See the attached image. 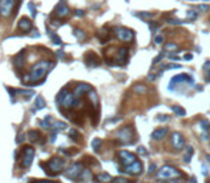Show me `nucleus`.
<instances>
[{
	"instance_id": "f257e3e1",
	"label": "nucleus",
	"mask_w": 210,
	"mask_h": 183,
	"mask_svg": "<svg viewBox=\"0 0 210 183\" xmlns=\"http://www.w3.org/2000/svg\"><path fill=\"white\" fill-rule=\"evenodd\" d=\"M53 63L47 60H40L32 67L30 75L24 76V83L26 85H39L42 83V79L46 77V75L51 70Z\"/></svg>"
},
{
	"instance_id": "f03ea898",
	"label": "nucleus",
	"mask_w": 210,
	"mask_h": 183,
	"mask_svg": "<svg viewBox=\"0 0 210 183\" xmlns=\"http://www.w3.org/2000/svg\"><path fill=\"white\" fill-rule=\"evenodd\" d=\"M56 102H57V104H59V107L66 112V110L77 107L80 104V99H77L73 93H70V92H67L66 89H63L60 93L57 94Z\"/></svg>"
},
{
	"instance_id": "7ed1b4c3",
	"label": "nucleus",
	"mask_w": 210,
	"mask_h": 183,
	"mask_svg": "<svg viewBox=\"0 0 210 183\" xmlns=\"http://www.w3.org/2000/svg\"><path fill=\"white\" fill-rule=\"evenodd\" d=\"M183 174L182 172H179L176 167H173V166H169V164H166V166H163L162 169L157 172V179H163V180H174V179H179L182 178Z\"/></svg>"
},
{
	"instance_id": "20e7f679",
	"label": "nucleus",
	"mask_w": 210,
	"mask_h": 183,
	"mask_svg": "<svg viewBox=\"0 0 210 183\" xmlns=\"http://www.w3.org/2000/svg\"><path fill=\"white\" fill-rule=\"evenodd\" d=\"M42 167H44V169L47 170L46 173L49 174H56L59 173V172H61L63 170V167H65V160L60 159V157H53V159H50L47 163L44 164H40Z\"/></svg>"
},
{
	"instance_id": "39448f33",
	"label": "nucleus",
	"mask_w": 210,
	"mask_h": 183,
	"mask_svg": "<svg viewBox=\"0 0 210 183\" xmlns=\"http://www.w3.org/2000/svg\"><path fill=\"white\" fill-rule=\"evenodd\" d=\"M117 139L123 145H133L135 143V130H133V127L130 126L121 127L120 130L117 132Z\"/></svg>"
},
{
	"instance_id": "423d86ee",
	"label": "nucleus",
	"mask_w": 210,
	"mask_h": 183,
	"mask_svg": "<svg viewBox=\"0 0 210 183\" xmlns=\"http://www.w3.org/2000/svg\"><path fill=\"white\" fill-rule=\"evenodd\" d=\"M114 34H116V37L119 40H121V42H124V43H130L135 39L133 30H130V29H127V27H121V26L114 27Z\"/></svg>"
},
{
	"instance_id": "0eeeda50",
	"label": "nucleus",
	"mask_w": 210,
	"mask_h": 183,
	"mask_svg": "<svg viewBox=\"0 0 210 183\" xmlns=\"http://www.w3.org/2000/svg\"><path fill=\"white\" fill-rule=\"evenodd\" d=\"M33 157H34V149L32 146H24L22 150V157H20V166L27 169L29 166L32 164Z\"/></svg>"
},
{
	"instance_id": "6e6552de",
	"label": "nucleus",
	"mask_w": 210,
	"mask_h": 183,
	"mask_svg": "<svg viewBox=\"0 0 210 183\" xmlns=\"http://www.w3.org/2000/svg\"><path fill=\"white\" fill-rule=\"evenodd\" d=\"M17 0H0V14L2 17H9L14 13Z\"/></svg>"
},
{
	"instance_id": "1a4fd4ad",
	"label": "nucleus",
	"mask_w": 210,
	"mask_h": 183,
	"mask_svg": "<svg viewBox=\"0 0 210 183\" xmlns=\"http://www.w3.org/2000/svg\"><path fill=\"white\" fill-rule=\"evenodd\" d=\"M182 83H187V85H193L194 82H193V77L186 73H180V75H176L174 77H172L170 80V83H169V89L173 90V87H176L177 85H182Z\"/></svg>"
},
{
	"instance_id": "9d476101",
	"label": "nucleus",
	"mask_w": 210,
	"mask_h": 183,
	"mask_svg": "<svg viewBox=\"0 0 210 183\" xmlns=\"http://www.w3.org/2000/svg\"><path fill=\"white\" fill-rule=\"evenodd\" d=\"M84 172V167L82 163H73L72 166H70L69 169L66 170L65 173L66 176L69 179H73V180H77V179L82 178V174H83Z\"/></svg>"
},
{
	"instance_id": "9b49d317",
	"label": "nucleus",
	"mask_w": 210,
	"mask_h": 183,
	"mask_svg": "<svg viewBox=\"0 0 210 183\" xmlns=\"http://www.w3.org/2000/svg\"><path fill=\"white\" fill-rule=\"evenodd\" d=\"M70 14V10L67 7V3H66V0H60L57 6L54 7V17L56 19H66L67 16Z\"/></svg>"
},
{
	"instance_id": "f8f14e48",
	"label": "nucleus",
	"mask_w": 210,
	"mask_h": 183,
	"mask_svg": "<svg viewBox=\"0 0 210 183\" xmlns=\"http://www.w3.org/2000/svg\"><path fill=\"white\" fill-rule=\"evenodd\" d=\"M119 157H120V162H121V164H123V167L130 166V164H133L135 162H137V157H136L135 153L127 152V150H120L119 152Z\"/></svg>"
},
{
	"instance_id": "ddd939ff",
	"label": "nucleus",
	"mask_w": 210,
	"mask_h": 183,
	"mask_svg": "<svg viewBox=\"0 0 210 183\" xmlns=\"http://www.w3.org/2000/svg\"><path fill=\"white\" fill-rule=\"evenodd\" d=\"M114 59H116V65H126L127 60H129V49L127 47H119Z\"/></svg>"
},
{
	"instance_id": "4468645a",
	"label": "nucleus",
	"mask_w": 210,
	"mask_h": 183,
	"mask_svg": "<svg viewBox=\"0 0 210 183\" xmlns=\"http://www.w3.org/2000/svg\"><path fill=\"white\" fill-rule=\"evenodd\" d=\"M90 92H92V87H90L89 85H86V83H79V85L76 86L73 94H75L77 99H82L84 94H89Z\"/></svg>"
},
{
	"instance_id": "2eb2a0df",
	"label": "nucleus",
	"mask_w": 210,
	"mask_h": 183,
	"mask_svg": "<svg viewBox=\"0 0 210 183\" xmlns=\"http://www.w3.org/2000/svg\"><path fill=\"white\" fill-rule=\"evenodd\" d=\"M172 145L176 150H182L184 147V139H183V136L179 132H174L172 135Z\"/></svg>"
},
{
	"instance_id": "dca6fc26",
	"label": "nucleus",
	"mask_w": 210,
	"mask_h": 183,
	"mask_svg": "<svg viewBox=\"0 0 210 183\" xmlns=\"http://www.w3.org/2000/svg\"><path fill=\"white\" fill-rule=\"evenodd\" d=\"M123 170H124V173H130V174H140L142 172H143V164H142V162H135L133 164H130V166H126V167H123Z\"/></svg>"
},
{
	"instance_id": "f3484780",
	"label": "nucleus",
	"mask_w": 210,
	"mask_h": 183,
	"mask_svg": "<svg viewBox=\"0 0 210 183\" xmlns=\"http://www.w3.org/2000/svg\"><path fill=\"white\" fill-rule=\"evenodd\" d=\"M84 62H86V65L89 66V67H96V66L100 65V59L96 53L93 52H89L86 53V56H84Z\"/></svg>"
},
{
	"instance_id": "a211bd4d",
	"label": "nucleus",
	"mask_w": 210,
	"mask_h": 183,
	"mask_svg": "<svg viewBox=\"0 0 210 183\" xmlns=\"http://www.w3.org/2000/svg\"><path fill=\"white\" fill-rule=\"evenodd\" d=\"M19 30L23 33L32 32V20L27 19V17H22L19 20Z\"/></svg>"
},
{
	"instance_id": "6ab92c4d",
	"label": "nucleus",
	"mask_w": 210,
	"mask_h": 183,
	"mask_svg": "<svg viewBox=\"0 0 210 183\" xmlns=\"http://www.w3.org/2000/svg\"><path fill=\"white\" fill-rule=\"evenodd\" d=\"M166 135H167V127H160V129L153 130V133H152V139H153V140H160V139H163Z\"/></svg>"
},
{
	"instance_id": "aec40b11",
	"label": "nucleus",
	"mask_w": 210,
	"mask_h": 183,
	"mask_svg": "<svg viewBox=\"0 0 210 183\" xmlns=\"http://www.w3.org/2000/svg\"><path fill=\"white\" fill-rule=\"evenodd\" d=\"M29 140L33 142V143H42V133L39 130H30L27 133Z\"/></svg>"
},
{
	"instance_id": "412c9836",
	"label": "nucleus",
	"mask_w": 210,
	"mask_h": 183,
	"mask_svg": "<svg viewBox=\"0 0 210 183\" xmlns=\"http://www.w3.org/2000/svg\"><path fill=\"white\" fill-rule=\"evenodd\" d=\"M13 63H14V66H16L17 69H22V67H23L24 66V50H22L17 56L14 57Z\"/></svg>"
},
{
	"instance_id": "4be33fe9",
	"label": "nucleus",
	"mask_w": 210,
	"mask_h": 183,
	"mask_svg": "<svg viewBox=\"0 0 210 183\" xmlns=\"http://www.w3.org/2000/svg\"><path fill=\"white\" fill-rule=\"evenodd\" d=\"M44 106H46L44 99H43L42 96H37V97H36V103H34V110H40V109H43Z\"/></svg>"
},
{
	"instance_id": "5701e85b",
	"label": "nucleus",
	"mask_w": 210,
	"mask_h": 183,
	"mask_svg": "<svg viewBox=\"0 0 210 183\" xmlns=\"http://www.w3.org/2000/svg\"><path fill=\"white\" fill-rule=\"evenodd\" d=\"M191 156H193V147H191V146H187V147H186V153H184V157H183V160H184L186 163H190Z\"/></svg>"
},
{
	"instance_id": "b1692460",
	"label": "nucleus",
	"mask_w": 210,
	"mask_h": 183,
	"mask_svg": "<svg viewBox=\"0 0 210 183\" xmlns=\"http://www.w3.org/2000/svg\"><path fill=\"white\" fill-rule=\"evenodd\" d=\"M96 179H97L99 182H103V183L112 182V180H113L112 176H110V174H107V173H100V174H97V176H96Z\"/></svg>"
},
{
	"instance_id": "393cba45",
	"label": "nucleus",
	"mask_w": 210,
	"mask_h": 183,
	"mask_svg": "<svg viewBox=\"0 0 210 183\" xmlns=\"http://www.w3.org/2000/svg\"><path fill=\"white\" fill-rule=\"evenodd\" d=\"M179 50V46L177 44H174V43H167L166 46H164V52H169V53H174Z\"/></svg>"
},
{
	"instance_id": "a878e982",
	"label": "nucleus",
	"mask_w": 210,
	"mask_h": 183,
	"mask_svg": "<svg viewBox=\"0 0 210 183\" xmlns=\"http://www.w3.org/2000/svg\"><path fill=\"white\" fill-rule=\"evenodd\" d=\"M75 36L76 37H77V40H80V42H83V40H86V37H87V36H86V33L83 32V30H80V29H75Z\"/></svg>"
},
{
	"instance_id": "bb28decb",
	"label": "nucleus",
	"mask_w": 210,
	"mask_h": 183,
	"mask_svg": "<svg viewBox=\"0 0 210 183\" xmlns=\"http://www.w3.org/2000/svg\"><path fill=\"white\" fill-rule=\"evenodd\" d=\"M53 130L54 132H59V130H65L66 129V123L63 122H57V120H54V123H53Z\"/></svg>"
},
{
	"instance_id": "cd10ccee",
	"label": "nucleus",
	"mask_w": 210,
	"mask_h": 183,
	"mask_svg": "<svg viewBox=\"0 0 210 183\" xmlns=\"http://www.w3.org/2000/svg\"><path fill=\"white\" fill-rule=\"evenodd\" d=\"M47 33L50 34L51 42H54V43H56V44H59V46H60V44H61V40H60V39H59V36H57L56 33H54V32H51L50 29H47Z\"/></svg>"
},
{
	"instance_id": "c85d7f7f",
	"label": "nucleus",
	"mask_w": 210,
	"mask_h": 183,
	"mask_svg": "<svg viewBox=\"0 0 210 183\" xmlns=\"http://www.w3.org/2000/svg\"><path fill=\"white\" fill-rule=\"evenodd\" d=\"M172 110L174 112V114H177V116H180V118H182V116H186V110H184L183 107H180V106H173Z\"/></svg>"
},
{
	"instance_id": "c756f323",
	"label": "nucleus",
	"mask_w": 210,
	"mask_h": 183,
	"mask_svg": "<svg viewBox=\"0 0 210 183\" xmlns=\"http://www.w3.org/2000/svg\"><path fill=\"white\" fill-rule=\"evenodd\" d=\"M50 122H54V120H53V118H51V116H46V118H44V120H42V126L44 127V129H50V127H51Z\"/></svg>"
},
{
	"instance_id": "7c9ffc66",
	"label": "nucleus",
	"mask_w": 210,
	"mask_h": 183,
	"mask_svg": "<svg viewBox=\"0 0 210 183\" xmlns=\"http://www.w3.org/2000/svg\"><path fill=\"white\" fill-rule=\"evenodd\" d=\"M186 19L187 20H196L197 19V12H194V10H187Z\"/></svg>"
},
{
	"instance_id": "2f4dec72",
	"label": "nucleus",
	"mask_w": 210,
	"mask_h": 183,
	"mask_svg": "<svg viewBox=\"0 0 210 183\" xmlns=\"http://www.w3.org/2000/svg\"><path fill=\"white\" fill-rule=\"evenodd\" d=\"M19 94H22V96H24V97H32L33 94H34V92L33 90H23V89H20V90H16Z\"/></svg>"
},
{
	"instance_id": "473e14b6",
	"label": "nucleus",
	"mask_w": 210,
	"mask_h": 183,
	"mask_svg": "<svg viewBox=\"0 0 210 183\" xmlns=\"http://www.w3.org/2000/svg\"><path fill=\"white\" fill-rule=\"evenodd\" d=\"M136 16H139L142 19H152L153 17V13L152 12H140V13H136Z\"/></svg>"
},
{
	"instance_id": "72a5a7b5",
	"label": "nucleus",
	"mask_w": 210,
	"mask_h": 183,
	"mask_svg": "<svg viewBox=\"0 0 210 183\" xmlns=\"http://www.w3.org/2000/svg\"><path fill=\"white\" fill-rule=\"evenodd\" d=\"M100 145H102V140H100V139H97V137H96V139H93V142H92V147H93L96 152L100 149Z\"/></svg>"
},
{
	"instance_id": "f704fd0d",
	"label": "nucleus",
	"mask_w": 210,
	"mask_h": 183,
	"mask_svg": "<svg viewBox=\"0 0 210 183\" xmlns=\"http://www.w3.org/2000/svg\"><path fill=\"white\" fill-rule=\"evenodd\" d=\"M29 10H30V13H32V17L34 19L36 17V6H34V3H29Z\"/></svg>"
},
{
	"instance_id": "c9c22d12",
	"label": "nucleus",
	"mask_w": 210,
	"mask_h": 183,
	"mask_svg": "<svg viewBox=\"0 0 210 183\" xmlns=\"http://www.w3.org/2000/svg\"><path fill=\"white\" fill-rule=\"evenodd\" d=\"M90 178H92V174H90V172L89 170H86L84 169V172H83V174H82V180H84V182H86V180H90Z\"/></svg>"
},
{
	"instance_id": "e433bc0d",
	"label": "nucleus",
	"mask_w": 210,
	"mask_h": 183,
	"mask_svg": "<svg viewBox=\"0 0 210 183\" xmlns=\"http://www.w3.org/2000/svg\"><path fill=\"white\" fill-rule=\"evenodd\" d=\"M146 86H143V85H137V86H135V92H137V93H145L146 92Z\"/></svg>"
},
{
	"instance_id": "4c0bfd02",
	"label": "nucleus",
	"mask_w": 210,
	"mask_h": 183,
	"mask_svg": "<svg viewBox=\"0 0 210 183\" xmlns=\"http://www.w3.org/2000/svg\"><path fill=\"white\" fill-rule=\"evenodd\" d=\"M166 20H167V23H169V24H182V23H183V22H182L180 19H170V17H167Z\"/></svg>"
},
{
	"instance_id": "58836bf2",
	"label": "nucleus",
	"mask_w": 210,
	"mask_h": 183,
	"mask_svg": "<svg viewBox=\"0 0 210 183\" xmlns=\"http://www.w3.org/2000/svg\"><path fill=\"white\" fill-rule=\"evenodd\" d=\"M112 183H130L127 179H124V178H116V179H113L112 180Z\"/></svg>"
},
{
	"instance_id": "ea45409f",
	"label": "nucleus",
	"mask_w": 210,
	"mask_h": 183,
	"mask_svg": "<svg viewBox=\"0 0 210 183\" xmlns=\"http://www.w3.org/2000/svg\"><path fill=\"white\" fill-rule=\"evenodd\" d=\"M149 27H150V30L154 33L156 30H157V29H159V24L156 23V22H150V23H149Z\"/></svg>"
},
{
	"instance_id": "a19ab883",
	"label": "nucleus",
	"mask_w": 210,
	"mask_h": 183,
	"mask_svg": "<svg viewBox=\"0 0 210 183\" xmlns=\"http://www.w3.org/2000/svg\"><path fill=\"white\" fill-rule=\"evenodd\" d=\"M200 126H201V129H209V126H210V123H209V120H206V119H203V120H200Z\"/></svg>"
},
{
	"instance_id": "79ce46f5",
	"label": "nucleus",
	"mask_w": 210,
	"mask_h": 183,
	"mask_svg": "<svg viewBox=\"0 0 210 183\" xmlns=\"http://www.w3.org/2000/svg\"><path fill=\"white\" fill-rule=\"evenodd\" d=\"M137 153H139L140 156H147V150H146L143 146H140L139 149H137Z\"/></svg>"
},
{
	"instance_id": "37998d69",
	"label": "nucleus",
	"mask_w": 210,
	"mask_h": 183,
	"mask_svg": "<svg viewBox=\"0 0 210 183\" xmlns=\"http://www.w3.org/2000/svg\"><path fill=\"white\" fill-rule=\"evenodd\" d=\"M69 135L72 136V139H77V137H79V133H77V130H75V129H72V130L69 132Z\"/></svg>"
},
{
	"instance_id": "c03bdc74",
	"label": "nucleus",
	"mask_w": 210,
	"mask_h": 183,
	"mask_svg": "<svg viewBox=\"0 0 210 183\" xmlns=\"http://www.w3.org/2000/svg\"><path fill=\"white\" fill-rule=\"evenodd\" d=\"M197 10H201V12H209L210 7H209V6H206V5H200V6H197Z\"/></svg>"
},
{
	"instance_id": "a18cd8bd",
	"label": "nucleus",
	"mask_w": 210,
	"mask_h": 183,
	"mask_svg": "<svg viewBox=\"0 0 210 183\" xmlns=\"http://www.w3.org/2000/svg\"><path fill=\"white\" fill-rule=\"evenodd\" d=\"M154 43H157V44H160V43H163V36H160V34H157V36H154Z\"/></svg>"
},
{
	"instance_id": "49530a36",
	"label": "nucleus",
	"mask_w": 210,
	"mask_h": 183,
	"mask_svg": "<svg viewBox=\"0 0 210 183\" xmlns=\"http://www.w3.org/2000/svg\"><path fill=\"white\" fill-rule=\"evenodd\" d=\"M162 59H163V53H160V55H157V56H156V59L153 60V65H157V63H159Z\"/></svg>"
},
{
	"instance_id": "de8ad7c7",
	"label": "nucleus",
	"mask_w": 210,
	"mask_h": 183,
	"mask_svg": "<svg viewBox=\"0 0 210 183\" xmlns=\"http://www.w3.org/2000/svg\"><path fill=\"white\" fill-rule=\"evenodd\" d=\"M166 69H182V67H180V65H167Z\"/></svg>"
},
{
	"instance_id": "09e8293b",
	"label": "nucleus",
	"mask_w": 210,
	"mask_h": 183,
	"mask_svg": "<svg viewBox=\"0 0 210 183\" xmlns=\"http://www.w3.org/2000/svg\"><path fill=\"white\" fill-rule=\"evenodd\" d=\"M75 14H76V16H79V17H83L84 12H83V10H75Z\"/></svg>"
},
{
	"instance_id": "8fccbe9b",
	"label": "nucleus",
	"mask_w": 210,
	"mask_h": 183,
	"mask_svg": "<svg viewBox=\"0 0 210 183\" xmlns=\"http://www.w3.org/2000/svg\"><path fill=\"white\" fill-rule=\"evenodd\" d=\"M154 170H156V164H154V163H152V164H150V166H149V173H153Z\"/></svg>"
},
{
	"instance_id": "3c124183",
	"label": "nucleus",
	"mask_w": 210,
	"mask_h": 183,
	"mask_svg": "<svg viewBox=\"0 0 210 183\" xmlns=\"http://www.w3.org/2000/svg\"><path fill=\"white\" fill-rule=\"evenodd\" d=\"M30 33H32V36H33V37H39V36H40V34H39V32L36 30V29H33V30H32Z\"/></svg>"
},
{
	"instance_id": "603ef678",
	"label": "nucleus",
	"mask_w": 210,
	"mask_h": 183,
	"mask_svg": "<svg viewBox=\"0 0 210 183\" xmlns=\"http://www.w3.org/2000/svg\"><path fill=\"white\" fill-rule=\"evenodd\" d=\"M183 59H184V60H187V62H190L191 59H193V56H191L190 53H187V55H184V57H183Z\"/></svg>"
},
{
	"instance_id": "864d4df0",
	"label": "nucleus",
	"mask_w": 210,
	"mask_h": 183,
	"mask_svg": "<svg viewBox=\"0 0 210 183\" xmlns=\"http://www.w3.org/2000/svg\"><path fill=\"white\" fill-rule=\"evenodd\" d=\"M169 59H170V60H180V57H177V56H174V55H170V57H169Z\"/></svg>"
},
{
	"instance_id": "5fc2aeb1",
	"label": "nucleus",
	"mask_w": 210,
	"mask_h": 183,
	"mask_svg": "<svg viewBox=\"0 0 210 183\" xmlns=\"http://www.w3.org/2000/svg\"><path fill=\"white\" fill-rule=\"evenodd\" d=\"M157 120H160V122H162V120H164V122H166V120H169V118H167V116H159V118H157Z\"/></svg>"
},
{
	"instance_id": "6e6d98bb",
	"label": "nucleus",
	"mask_w": 210,
	"mask_h": 183,
	"mask_svg": "<svg viewBox=\"0 0 210 183\" xmlns=\"http://www.w3.org/2000/svg\"><path fill=\"white\" fill-rule=\"evenodd\" d=\"M201 169H203V174H207V167H206V166H203V167H201Z\"/></svg>"
},
{
	"instance_id": "4d7b16f0",
	"label": "nucleus",
	"mask_w": 210,
	"mask_h": 183,
	"mask_svg": "<svg viewBox=\"0 0 210 183\" xmlns=\"http://www.w3.org/2000/svg\"><path fill=\"white\" fill-rule=\"evenodd\" d=\"M57 56H60V57H63V56H65V55H63V52H61V50H59V52H57Z\"/></svg>"
},
{
	"instance_id": "13d9d810",
	"label": "nucleus",
	"mask_w": 210,
	"mask_h": 183,
	"mask_svg": "<svg viewBox=\"0 0 210 183\" xmlns=\"http://www.w3.org/2000/svg\"><path fill=\"white\" fill-rule=\"evenodd\" d=\"M190 183H196V179H194V178H191V179H190Z\"/></svg>"
},
{
	"instance_id": "bf43d9fd",
	"label": "nucleus",
	"mask_w": 210,
	"mask_h": 183,
	"mask_svg": "<svg viewBox=\"0 0 210 183\" xmlns=\"http://www.w3.org/2000/svg\"><path fill=\"white\" fill-rule=\"evenodd\" d=\"M206 159H207V160H209V162H210V155H207V156H206Z\"/></svg>"
},
{
	"instance_id": "052dcab7",
	"label": "nucleus",
	"mask_w": 210,
	"mask_h": 183,
	"mask_svg": "<svg viewBox=\"0 0 210 183\" xmlns=\"http://www.w3.org/2000/svg\"><path fill=\"white\" fill-rule=\"evenodd\" d=\"M209 182H210V179H209Z\"/></svg>"
}]
</instances>
